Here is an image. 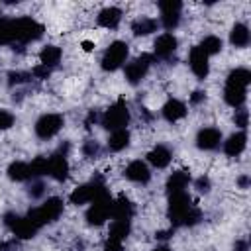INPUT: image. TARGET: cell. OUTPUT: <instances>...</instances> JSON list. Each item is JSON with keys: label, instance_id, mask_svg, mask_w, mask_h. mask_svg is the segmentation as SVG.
<instances>
[{"label": "cell", "instance_id": "cell-1", "mask_svg": "<svg viewBox=\"0 0 251 251\" xmlns=\"http://www.w3.org/2000/svg\"><path fill=\"white\" fill-rule=\"evenodd\" d=\"M167 218L173 227H194L202 222V212L192 202L188 190H184L167 196Z\"/></svg>", "mask_w": 251, "mask_h": 251}, {"label": "cell", "instance_id": "cell-2", "mask_svg": "<svg viewBox=\"0 0 251 251\" xmlns=\"http://www.w3.org/2000/svg\"><path fill=\"white\" fill-rule=\"evenodd\" d=\"M131 118H133V114H131L129 104L124 98H118L106 110L100 112V124L98 126H102L106 131L124 129V127H129Z\"/></svg>", "mask_w": 251, "mask_h": 251}, {"label": "cell", "instance_id": "cell-3", "mask_svg": "<svg viewBox=\"0 0 251 251\" xmlns=\"http://www.w3.org/2000/svg\"><path fill=\"white\" fill-rule=\"evenodd\" d=\"M71 141H63L57 145L55 151L47 155V176L55 182H67L71 176Z\"/></svg>", "mask_w": 251, "mask_h": 251}, {"label": "cell", "instance_id": "cell-4", "mask_svg": "<svg viewBox=\"0 0 251 251\" xmlns=\"http://www.w3.org/2000/svg\"><path fill=\"white\" fill-rule=\"evenodd\" d=\"M112 212H114V196L108 192V188L104 192H100L88 206L84 212V220L90 227H102L112 220Z\"/></svg>", "mask_w": 251, "mask_h": 251}, {"label": "cell", "instance_id": "cell-5", "mask_svg": "<svg viewBox=\"0 0 251 251\" xmlns=\"http://www.w3.org/2000/svg\"><path fill=\"white\" fill-rule=\"evenodd\" d=\"M63 210H65L63 198H59V196H47V198L41 200V204L33 206V208L27 212V216L33 220V224H35L39 229H43L45 226L55 224V222L63 216Z\"/></svg>", "mask_w": 251, "mask_h": 251}, {"label": "cell", "instance_id": "cell-6", "mask_svg": "<svg viewBox=\"0 0 251 251\" xmlns=\"http://www.w3.org/2000/svg\"><path fill=\"white\" fill-rule=\"evenodd\" d=\"M127 61H129V43L126 39H114L104 47L98 65L104 73H116L124 69Z\"/></svg>", "mask_w": 251, "mask_h": 251}, {"label": "cell", "instance_id": "cell-7", "mask_svg": "<svg viewBox=\"0 0 251 251\" xmlns=\"http://www.w3.org/2000/svg\"><path fill=\"white\" fill-rule=\"evenodd\" d=\"M65 122L67 120L61 112H43L33 122V135L39 141H49L63 131Z\"/></svg>", "mask_w": 251, "mask_h": 251}, {"label": "cell", "instance_id": "cell-8", "mask_svg": "<svg viewBox=\"0 0 251 251\" xmlns=\"http://www.w3.org/2000/svg\"><path fill=\"white\" fill-rule=\"evenodd\" d=\"M153 65H155V59H153L151 53H141V55L129 59V61L124 65V69H122L126 82H127L129 86H139V84L149 76Z\"/></svg>", "mask_w": 251, "mask_h": 251}, {"label": "cell", "instance_id": "cell-9", "mask_svg": "<svg viewBox=\"0 0 251 251\" xmlns=\"http://www.w3.org/2000/svg\"><path fill=\"white\" fill-rule=\"evenodd\" d=\"M104 190H106L104 178H102L100 175H94L90 180L80 182V184H76V186L71 190L69 202H71L73 206H88V204H90L100 192H104Z\"/></svg>", "mask_w": 251, "mask_h": 251}, {"label": "cell", "instance_id": "cell-10", "mask_svg": "<svg viewBox=\"0 0 251 251\" xmlns=\"http://www.w3.org/2000/svg\"><path fill=\"white\" fill-rule=\"evenodd\" d=\"M2 222L10 229V233H14V237H18V239H33L41 231L27 214L6 212L4 218H2Z\"/></svg>", "mask_w": 251, "mask_h": 251}, {"label": "cell", "instance_id": "cell-11", "mask_svg": "<svg viewBox=\"0 0 251 251\" xmlns=\"http://www.w3.org/2000/svg\"><path fill=\"white\" fill-rule=\"evenodd\" d=\"M157 10H159V25L165 29V31H171L175 33V29L180 25L182 22V10H184V4L180 0H161L157 2Z\"/></svg>", "mask_w": 251, "mask_h": 251}, {"label": "cell", "instance_id": "cell-12", "mask_svg": "<svg viewBox=\"0 0 251 251\" xmlns=\"http://www.w3.org/2000/svg\"><path fill=\"white\" fill-rule=\"evenodd\" d=\"M176 51H178V37L175 33H171V31H163V33H159L155 37V41H153V53L151 55H153L155 61L169 63V61L175 59Z\"/></svg>", "mask_w": 251, "mask_h": 251}, {"label": "cell", "instance_id": "cell-13", "mask_svg": "<svg viewBox=\"0 0 251 251\" xmlns=\"http://www.w3.org/2000/svg\"><path fill=\"white\" fill-rule=\"evenodd\" d=\"M222 139H224V133L220 127L216 126H202L196 135H194V145L198 151H204V153H212V151H218L222 147Z\"/></svg>", "mask_w": 251, "mask_h": 251}, {"label": "cell", "instance_id": "cell-14", "mask_svg": "<svg viewBox=\"0 0 251 251\" xmlns=\"http://www.w3.org/2000/svg\"><path fill=\"white\" fill-rule=\"evenodd\" d=\"M124 178L131 184H137V186H147L153 178V169L145 163V159H131L124 171H122Z\"/></svg>", "mask_w": 251, "mask_h": 251}, {"label": "cell", "instance_id": "cell-15", "mask_svg": "<svg viewBox=\"0 0 251 251\" xmlns=\"http://www.w3.org/2000/svg\"><path fill=\"white\" fill-rule=\"evenodd\" d=\"M186 63H188V69L190 73L194 75L196 80H206L210 76V57L198 47V45H192L190 51H188V57H186Z\"/></svg>", "mask_w": 251, "mask_h": 251}, {"label": "cell", "instance_id": "cell-16", "mask_svg": "<svg viewBox=\"0 0 251 251\" xmlns=\"http://www.w3.org/2000/svg\"><path fill=\"white\" fill-rule=\"evenodd\" d=\"M175 159V151L167 145V143H157L153 145L147 153H145V163L153 169V171H165L171 167Z\"/></svg>", "mask_w": 251, "mask_h": 251}, {"label": "cell", "instance_id": "cell-17", "mask_svg": "<svg viewBox=\"0 0 251 251\" xmlns=\"http://www.w3.org/2000/svg\"><path fill=\"white\" fill-rule=\"evenodd\" d=\"M247 141H249L247 129H235V131H231L227 137L222 139V147H220V149H222V153H224L226 157L237 159V157H241V155L245 153Z\"/></svg>", "mask_w": 251, "mask_h": 251}, {"label": "cell", "instance_id": "cell-18", "mask_svg": "<svg viewBox=\"0 0 251 251\" xmlns=\"http://www.w3.org/2000/svg\"><path fill=\"white\" fill-rule=\"evenodd\" d=\"M159 114H161V118H163L167 124H178V122H182V120L188 116V104H186L184 100L176 98V96H169V98L163 102Z\"/></svg>", "mask_w": 251, "mask_h": 251}, {"label": "cell", "instance_id": "cell-19", "mask_svg": "<svg viewBox=\"0 0 251 251\" xmlns=\"http://www.w3.org/2000/svg\"><path fill=\"white\" fill-rule=\"evenodd\" d=\"M122 20H124V10L114 4L100 8L96 14V25L102 29H108V31L118 29L122 25Z\"/></svg>", "mask_w": 251, "mask_h": 251}, {"label": "cell", "instance_id": "cell-20", "mask_svg": "<svg viewBox=\"0 0 251 251\" xmlns=\"http://www.w3.org/2000/svg\"><path fill=\"white\" fill-rule=\"evenodd\" d=\"M159 29H161L159 20L155 16H147V14L133 18L131 24H129V31H131L133 37H147V35L157 33Z\"/></svg>", "mask_w": 251, "mask_h": 251}, {"label": "cell", "instance_id": "cell-21", "mask_svg": "<svg viewBox=\"0 0 251 251\" xmlns=\"http://www.w3.org/2000/svg\"><path fill=\"white\" fill-rule=\"evenodd\" d=\"M190 182H192L190 171H186V169H176V171L169 173V176H167V180H165V192H167V196H169V194H176V192H184V190H188Z\"/></svg>", "mask_w": 251, "mask_h": 251}, {"label": "cell", "instance_id": "cell-22", "mask_svg": "<svg viewBox=\"0 0 251 251\" xmlns=\"http://www.w3.org/2000/svg\"><path fill=\"white\" fill-rule=\"evenodd\" d=\"M129 145H131V129L129 127L108 131V137H106V151L108 153H122Z\"/></svg>", "mask_w": 251, "mask_h": 251}, {"label": "cell", "instance_id": "cell-23", "mask_svg": "<svg viewBox=\"0 0 251 251\" xmlns=\"http://www.w3.org/2000/svg\"><path fill=\"white\" fill-rule=\"evenodd\" d=\"M6 176H8L12 182H20V184L24 182V184H27V182L33 178L29 161H22V159L12 161V163L6 167Z\"/></svg>", "mask_w": 251, "mask_h": 251}, {"label": "cell", "instance_id": "cell-24", "mask_svg": "<svg viewBox=\"0 0 251 251\" xmlns=\"http://www.w3.org/2000/svg\"><path fill=\"white\" fill-rule=\"evenodd\" d=\"M227 41L231 47L235 49H245L249 47L251 43V29L245 22H235L231 27H229V33H227Z\"/></svg>", "mask_w": 251, "mask_h": 251}, {"label": "cell", "instance_id": "cell-25", "mask_svg": "<svg viewBox=\"0 0 251 251\" xmlns=\"http://www.w3.org/2000/svg\"><path fill=\"white\" fill-rule=\"evenodd\" d=\"M37 59H39V65L55 71L59 67V63L63 61V49L59 45H55V43H47V45H43L39 49Z\"/></svg>", "mask_w": 251, "mask_h": 251}, {"label": "cell", "instance_id": "cell-26", "mask_svg": "<svg viewBox=\"0 0 251 251\" xmlns=\"http://www.w3.org/2000/svg\"><path fill=\"white\" fill-rule=\"evenodd\" d=\"M131 222L133 220H110V227H108V235L106 239L118 241V243H126V239L131 233Z\"/></svg>", "mask_w": 251, "mask_h": 251}, {"label": "cell", "instance_id": "cell-27", "mask_svg": "<svg viewBox=\"0 0 251 251\" xmlns=\"http://www.w3.org/2000/svg\"><path fill=\"white\" fill-rule=\"evenodd\" d=\"M135 216V206L133 202L126 196H114V212H112V220H133Z\"/></svg>", "mask_w": 251, "mask_h": 251}, {"label": "cell", "instance_id": "cell-28", "mask_svg": "<svg viewBox=\"0 0 251 251\" xmlns=\"http://www.w3.org/2000/svg\"><path fill=\"white\" fill-rule=\"evenodd\" d=\"M247 92H249L247 88H237V86L224 84L222 96H224V102H226L229 108L237 110V108H243V106H245V102H247Z\"/></svg>", "mask_w": 251, "mask_h": 251}, {"label": "cell", "instance_id": "cell-29", "mask_svg": "<svg viewBox=\"0 0 251 251\" xmlns=\"http://www.w3.org/2000/svg\"><path fill=\"white\" fill-rule=\"evenodd\" d=\"M224 84L237 86V88H247V90H249V84H251V71H249L247 67H233V69L226 75Z\"/></svg>", "mask_w": 251, "mask_h": 251}, {"label": "cell", "instance_id": "cell-30", "mask_svg": "<svg viewBox=\"0 0 251 251\" xmlns=\"http://www.w3.org/2000/svg\"><path fill=\"white\" fill-rule=\"evenodd\" d=\"M198 47L212 59V57H216V55H220L224 51V39L220 35H216V33H208V35H204L200 39Z\"/></svg>", "mask_w": 251, "mask_h": 251}, {"label": "cell", "instance_id": "cell-31", "mask_svg": "<svg viewBox=\"0 0 251 251\" xmlns=\"http://www.w3.org/2000/svg\"><path fill=\"white\" fill-rule=\"evenodd\" d=\"M80 153H82V157H84V159L94 161V159H98V157L104 153V147L100 145V141H96V139L88 137V139H84V141H82V145H80Z\"/></svg>", "mask_w": 251, "mask_h": 251}, {"label": "cell", "instance_id": "cell-32", "mask_svg": "<svg viewBox=\"0 0 251 251\" xmlns=\"http://www.w3.org/2000/svg\"><path fill=\"white\" fill-rule=\"evenodd\" d=\"M25 194L31 200H43V198H47V184H45V180L43 178H31L27 182Z\"/></svg>", "mask_w": 251, "mask_h": 251}, {"label": "cell", "instance_id": "cell-33", "mask_svg": "<svg viewBox=\"0 0 251 251\" xmlns=\"http://www.w3.org/2000/svg\"><path fill=\"white\" fill-rule=\"evenodd\" d=\"M31 80V73L29 71H22V69H16V71H10L6 75V84L10 88H20L24 84H27Z\"/></svg>", "mask_w": 251, "mask_h": 251}, {"label": "cell", "instance_id": "cell-34", "mask_svg": "<svg viewBox=\"0 0 251 251\" xmlns=\"http://www.w3.org/2000/svg\"><path fill=\"white\" fill-rule=\"evenodd\" d=\"M190 186L198 192V194H210L212 192V178L208 175H200L196 178H192Z\"/></svg>", "mask_w": 251, "mask_h": 251}, {"label": "cell", "instance_id": "cell-35", "mask_svg": "<svg viewBox=\"0 0 251 251\" xmlns=\"http://www.w3.org/2000/svg\"><path fill=\"white\" fill-rule=\"evenodd\" d=\"M231 120H233V124H235L237 129H247V126H249V110L245 106L233 110V118Z\"/></svg>", "mask_w": 251, "mask_h": 251}, {"label": "cell", "instance_id": "cell-36", "mask_svg": "<svg viewBox=\"0 0 251 251\" xmlns=\"http://www.w3.org/2000/svg\"><path fill=\"white\" fill-rule=\"evenodd\" d=\"M14 124H16V116H14L10 110L0 108V133L8 131V129H10Z\"/></svg>", "mask_w": 251, "mask_h": 251}, {"label": "cell", "instance_id": "cell-37", "mask_svg": "<svg viewBox=\"0 0 251 251\" xmlns=\"http://www.w3.org/2000/svg\"><path fill=\"white\" fill-rule=\"evenodd\" d=\"M204 102H206V90L196 88V90H192V92L188 94V106H200V104H204Z\"/></svg>", "mask_w": 251, "mask_h": 251}, {"label": "cell", "instance_id": "cell-38", "mask_svg": "<svg viewBox=\"0 0 251 251\" xmlns=\"http://www.w3.org/2000/svg\"><path fill=\"white\" fill-rule=\"evenodd\" d=\"M29 73H31V78H39V80H45V78H49V76H51V73H53V71L37 63V65H35V67H33Z\"/></svg>", "mask_w": 251, "mask_h": 251}, {"label": "cell", "instance_id": "cell-39", "mask_svg": "<svg viewBox=\"0 0 251 251\" xmlns=\"http://www.w3.org/2000/svg\"><path fill=\"white\" fill-rule=\"evenodd\" d=\"M84 124H86V127H92V126H98L100 124V112L98 110H88V114H86V120H84Z\"/></svg>", "mask_w": 251, "mask_h": 251}, {"label": "cell", "instance_id": "cell-40", "mask_svg": "<svg viewBox=\"0 0 251 251\" xmlns=\"http://www.w3.org/2000/svg\"><path fill=\"white\" fill-rule=\"evenodd\" d=\"M235 184H237L239 190H247V188L251 186V176H249L247 173H243V175H239V176L235 178Z\"/></svg>", "mask_w": 251, "mask_h": 251}, {"label": "cell", "instance_id": "cell-41", "mask_svg": "<svg viewBox=\"0 0 251 251\" xmlns=\"http://www.w3.org/2000/svg\"><path fill=\"white\" fill-rule=\"evenodd\" d=\"M173 233H175V227L171 226L169 229H159V231H155V237H157L161 243H167V239H171Z\"/></svg>", "mask_w": 251, "mask_h": 251}, {"label": "cell", "instance_id": "cell-42", "mask_svg": "<svg viewBox=\"0 0 251 251\" xmlns=\"http://www.w3.org/2000/svg\"><path fill=\"white\" fill-rule=\"evenodd\" d=\"M104 251H124V243H118V241H112V239H106L104 241Z\"/></svg>", "mask_w": 251, "mask_h": 251}, {"label": "cell", "instance_id": "cell-43", "mask_svg": "<svg viewBox=\"0 0 251 251\" xmlns=\"http://www.w3.org/2000/svg\"><path fill=\"white\" fill-rule=\"evenodd\" d=\"M231 251H249V241H247L245 237L235 239L233 245H231Z\"/></svg>", "mask_w": 251, "mask_h": 251}, {"label": "cell", "instance_id": "cell-44", "mask_svg": "<svg viewBox=\"0 0 251 251\" xmlns=\"http://www.w3.org/2000/svg\"><path fill=\"white\" fill-rule=\"evenodd\" d=\"M151 251H173V249H171L167 243H157V245H155Z\"/></svg>", "mask_w": 251, "mask_h": 251}, {"label": "cell", "instance_id": "cell-45", "mask_svg": "<svg viewBox=\"0 0 251 251\" xmlns=\"http://www.w3.org/2000/svg\"><path fill=\"white\" fill-rule=\"evenodd\" d=\"M8 249V243H0V251H6Z\"/></svg>", "mask_w": 251, "mask_h": 251}, {"label": "cell", "instance_id": "cell-46", "mask_svg": "<svg viewBox=\"0 0 251 251\" xmlns=\"http://www.w3.org/2000/svg\"><path fill=\"white\" fill-rule=\"evenodd\" d=\"M0 18H4V8L0 6Z\"/></svg>", "mask_w": 251, "mask_h": 251}]
</instances>
